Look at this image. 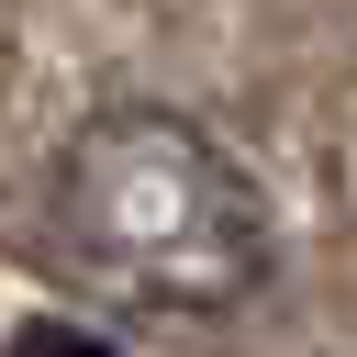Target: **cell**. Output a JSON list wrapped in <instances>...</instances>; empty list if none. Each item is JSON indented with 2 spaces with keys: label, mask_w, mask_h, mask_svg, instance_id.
Returning <instances> with one entry per match:
<instances>
[{
  "label": "cell",
  "mask_w": 357,
  "mask_h": 357,
  "mask_svg": "<svg viewBox=\"0 0 357 357\" xmlns=\"http://www.w3.org/2000/svg\"><path fill=\"white\" fill-rule=\"evenodd\" d=\"M56 245L145 312H234L279 268L268 190L167 100H112L56 145Z\"/></svg>",
  "instance_id": "1"
},
{
  "label": "cell",
  "mask_w": 357,
  "mask_h": 357,
  "mask_svg": "<svg viewBox=\"0 0 357 357\" xmlns=\"http://www.w3.org/2000/svg\"><path fill=\"white\" fill-rule=\"evenodd\" d=\"M11 357H100V346H89V335H45V324H33V335H22Z\"/></svg>",
  "instance_id": "2"
}]
</instances>
